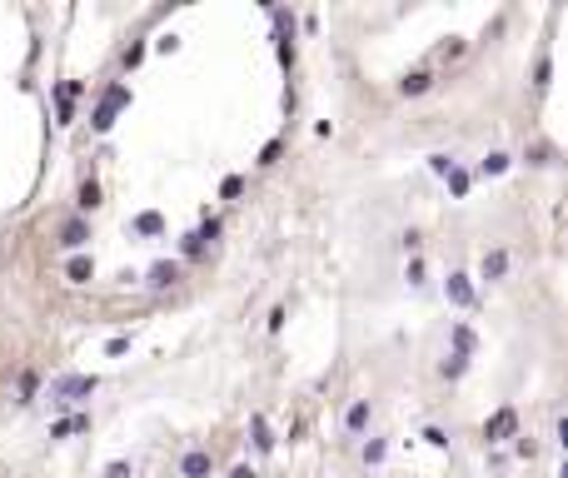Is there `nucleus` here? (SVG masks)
<instances>
[{"mask_svg":"<svg viewBox=\"0 0 568 478\" xmlns=\"http://www.w3.org/2000/svg\"><path fill=\"white\" fill-rule=\"evenodd\" d=\"M85 394H95V374H60L50 384V399L55 404H75V399H85Z\"/></svg>","mask_w":568,"mask_h":478,"instance_id":"f257e3e1","label":"nucleus"},{"mask_svg":"<svg viewBox=\"0 0 568 478\" xmlns=\"http://www.w3.org/2000/svg\"><path fill=\"white\" fill-rule=\"evenodd\" d=\"M514 429H519V413H514V404H503V409L484 423V444H503V439H514Z\"/></svg>","mask_w":568,"mask_h":478,"instance_id":"f03ea898","label":"nucleus"},{"mask_svg":"<svg viewBox=\"0 0 568 478\" xmlns=\"http://www.w3.org/2000/svg\"><path fill=\"white\" fill-rule=\"evenodd\" d=\"M120 105H130V90H125V85H110V95L100 100V110H95V130H110V125H115V110H120Z\"/></svg>","mask_w":568,"mask_h":478,"instance_id":"7ed1b4c3","label":"nucleus"},{"mask_svg":"<svg viewBox=\"0 0 568 478\" xmlns=\"http://www.w3.org/2000/svg\"><path fill=\"white\" fill-rule=\"evenodd\" d=\"M60 244H65V249H85V244H90V225H85V215H70V220L60 225Z\"/></svg>","mask_w":568,"mask_h":478,"instance_id":"20e7f679","label":"nucleus"},{"mask_svg":"<svg viewBox=\"0 0 568 478\" xmlns=\"http://www.w3.org/2000/svg\"><path fill=\"white\" fill-rule=\"evenodd\" d=\"M180 473H185V478H209V473H214V458H209V449H190V453L180 458Z\"/></svg>","mask_w":568,"mask_h":478,"instance_id":"39448f33","label":"nucleus"},{"mask_svg":"<svg viewBox=\"0 0 568 478\" xmlns=\"http://www.w3.org/2000/svg\"><path fill=\"white\" fill-rule=\"evenodd\" d=\"M175 279H180V264H175V259H160V264H150V274H145V284H150V289H169Z\"/></svg>","mask_w":568,"mask_h":478,"instance_id":"423d86ee","label":"nucleus"},{"mask_svg":"<svg viewBox=\"0 0 568 478\" xmlns=\"http://www.w3.org/2000/svg\"><path fill=\"white\" fill-rule=\"evenodd\" d=\"M508 274V249H489L479 259V279H503Z\"/></svg>","mask_w":568,"mask_h":478,"instance_id":"0eeeda50","label":"nucleus"},{"mask_svg":"<svg viewBox=\"0 0 568 478\" xmlns=\"http://www.w3.org/2000/svg\"><path fill=\"white\" fill-rule=\"evenodd\" d=\"M444 289H448V299L459 304V309H469V304H474V279H469V274H448V284H444Z\"/></svg>","mask_w":568,"mask_h":478,"instance_id":"6e6552de","label":"nucleus"},{"mask_svg":"<svg viewBox=\"0 0 568 478\" xmlns=\"http://www.w3.org/2000/svg\"><path fill=\"white\" fill-rule=\"evenodd\" d=\"M369 418H374L369 399H354V404H349V413H344V429H349V434H364V429H369Z\"/></svg>","mask_w":568,"mask_h":478,"instance_id":"1a4fd4ad","label":"nucleus"},{"mask_svg":"<svg viewBox=\"0 0 568 478\" xmlns=\"http://www.w3.org/2000/svg\"><path fill=\"white\" fill-rule=\"evenodd\" d=\"M65 274H70V284H90V279H95V259L75 254V259L65 264Z\"/></svg>","mask_w":568,"mask_h":478,"instance_id":"9d476101","label":"nucleus"},{"mask_svg":"<svg viewBox=\"0 0 568 478\" xmlns=\"http://www.w3.org/2000/svg\"><path fill=\"white\" fill-rule=\"evenodd\" d=\"M250 434H254V449H259V453H269V449H274V434H269V418H264V413H254V418H250Z\"/></svg>","mask_w":568,"mask_h":478,"instance_id":"9b49d317","label":"nucleus"},{"mask_svg":"<svg viewBox=\"0 0 568 478\" xmlns=\"http://www.w3.org/2000/svg\"><path fill=\"white\" fill-rule=\"evenodd\" d=\"M399 90H404V95H424V90H434V75H429V70H414V75L399 80Z\"/></svg>","mask_w":568,"mask_h":478,"instance_id":"f8f14e48","label":"nucleus"},{"mask_svg":"<svg viewBox=\"0 0 568 478\" xmlns=\"http://www.w3.org/2000/svg\"><path fill=\"white\" fill-rule=\"evenodd\" d=\"M135 234H164V215H155V209L135 215Z\"/></svg>","mask_w":568,"mask_h":478,"instance_id":"ddd939ff","label":"nucleus"},{"mask_svg":"<svg viewBox=\"0 0 568 478\" xmlns=\"http://www.w3.org/2000/svg\"><path fill=\"white\" fill-rule=\"evenodd\" d=\"M508 165H514V159H508L503 150H493V154H484V159H479V175H503Z\"/></svg>","mask_w":568,"mask_h":478,"instance_id":"4468645a","label":"nucleus"},{"mask_svg":"<svg viewBox=\"0 0 568 478\" xmlns=\"http://www.w3.org/2000/svg\"><path fill=\"white\" fill-rule=\"evenodd\" d=\"M448 339H453V354H464V359L474 354V329H469V324H453V334H448Z\"/></svg>","mask_w":568,"mask_h":478,"instance_id":"2eb2a0df","label":"nucleus"},{"mask_svg":"<svg viewBox=\"0 0 568 478\" xmlns=\"http://www.w3.org/2000/svg\"><path fill=\"white\" fill-rule=\"evenodd\" d=\"M75 429H90V418H85V413H75V418H60V423L50 429V439H65V434H75Z\"/></svg>","mask_w":568,"mask_h":478,"instance_id":"dca6fc26","label":"nucleus"},{"mask_svg":"<svg viewBox=\"0 0 568 478\" xmlns=\"http://www.w3.org/2000/svg\"><path fill=\"white\" fill-rule=\"evenodd\" d=\"M80 209H100V185H95V180L80 185Z\"/></svg>","mask_w":568,"mask_h":478,"instance_id":"f3484780","label":"nucleus"},{"mask_svg":"<svg viewBox=\"0 0 568 478\" xmlns=\"http://www.w3.org/2000/svg\"><path fill=\"white\" fill-rule=\"evenodd\" d=\"M384 458H389V444H384V439H369V444H364V463H384Z\"/></svg>","mask_w":568,"mask_h":478,"instance_id":"a211bd4d","label":"nucleus"},{"mask_svg":"<svg viewBox=\"0 0 568 478\" xmlns=\"http://www.w3.org/2000/svg\"><path fill=\"white\" fill-rule=\"evenodd\" d=\"M444 180H448V190H453V194H469V170H459V165H453Z\"/></svg>","mask_w":568,"mask_h":478,"instance_id":"6ab92c4d","label":"nucleus"},{"mask_svg":"<svg viewBox=\"0 0 568 478\" xmlns=\"http://www.w3.org/2000/svg\"><path fill=\"white\" fill-rule=\"evenodd\" d=\"M464 369H469V359H464V354H448V359H444V379H459Z\"/></svg>","mask_w":568,"mask_h":478,"instance_id":"aec40b11","label":"nucleus"},{"mask_svg":"<svg viewBox=\"0 0 568 478\" xmlns=\"http://www.w3.org/2000/svg\"><path fill=\"white\" fill-rule=\"evenodd\" d=\"M35 389H40L35 369H25V374H20V404H30V399H35Z\"/></svg>","mask_w":568,"mask_h":478,"instance_id":"412c9836","label":"nucleus"},{"mask_svg":"<svg viewBox=\"0 0 568 478\" xmlns=\"http://www.w3.org/2000/svg\"><path fill=\"white\" fill-rule=\"evenodd\" d=\"M429 170H434V175H448V170H453V154H429Z\"/></svg>","mask_w":568,"mask_h":478,"instance_id":"4be33fe9","label":"nucleus"},{"mask_svg":"<svg viewBox=\"0 0 568 478\" xmlns=\"http://www.w3.org/2000/svg\"><path fill=\"white\" fill-rule=\"evenodd\" d=\"M404 279H409V284H424V259H419V254L409 259V270H404Z\"/></svg>","mask_w":568,"mask_h":478,"instance_id":"5701e85b","label":"nucleus"},{"mask_svg":"<svg viewBox=\"0 0 568 478\" xmlns=\"http://www.w3.org/2000/svg\"><path fill=\"white\" fill-rule=\"evenodd\" d=\"M155 50H160V55H175V50H180V35H160Z\"/></svg>","mask_w":568,"mask_h":478,"instance_id":"b1692460","label":"nucleus"},{"mask_svg":"<svg viewBox=\"0 0 568 478\" xmlns=\"http://www.w3.org/2000/svg\"><path fill=\"white\" fill-rule=\"evenodd\" d=\"M240 190H245V180H240V175H230V180H224V185H219V194H224V199H235Z\"/></svg>","mask_w":568,"mask_h":478,"instance_id":"393cba45","label":"nucleus"},{"mask_svg":"<svg viewBox=\"0 0 568 478\" xmlns=\"http://www.w3.org/2000/svg\"><path fill=\"white\" fill-rule=\"evenodd\" d=\"M140 60H145V45H130V50H125V70H135Z\"/></svg>","mask_w":568,"mask_h":478,"instance_id":"a878e982","label":"nucleus"},{"mask_svg":"<svg viewBox=\"0 0 568 478\" xmlns=\"http://www.w3.org/2000/svg\"><path fill=\"white\" fill-rule=\"evenodd\" d=\"M105 478H130V463H125V458H115V463L105 468Z\"/></svg>","mask_w":568,"mask_h":478,"instance_id":"bb28decb","label":"nucleus"},{"mask_svg":"<svg viewBox=\"0 0 568 478\" xmlns=\"http://www.w3.org/2000/svg\"><path fill=\"white\" fill-rule=\"evenodd\" d=\"M424 444H434V449H448V439H444V429H424Z\"/></svg>","mask_w":568,"mask_h":478,"instance_id":"cd10ccee","label":"nucleus"},{"mask_svg":"<svg viewBox=\"0 0 568 478\" xmlns=\"http://www.w3.org/2000/svg\"><path fill=\"white\" fill-rule=\"evenodd\" d=\"M230 478H259V473H254L250 463H240V468H230Z\"/></svg>","mask_w":568,"mask_h":478,"instance_id":"c85d7f7f","label":"nucleus"}]
</instances>
